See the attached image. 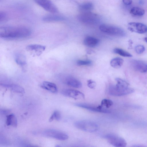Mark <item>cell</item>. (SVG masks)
I'll list each match as a JSON object with an SVG mask.
<instances>
[{"instance_id": "cell-19", "label": "cell", "mask_w": 147, "mask_h": 147, "mask_svg": "<svg viewBox=\"0 0 147 147\" xmlns=\"http://www.w3.org/2000/svg\"><path fill=\"white\" fill-rule=\"evenodd\" d=\"M6 124L7 126H11L14 127L17 126L18 122L16 116L13 114L6 116Z\"/></svg>"}, {"instance_id": "cell-9", "label": "cell", "mask_w": 147, "mask_h": 147, "mask_svg": "<svg viewBox=\"0 0 147 147\" xmlns=\"http://www.w3.org/2000/svg\"><path fill=\"white\" fill-rule=\"evenodd\" d=\"M127 28L130 31L139 34H143L147 32V26L139 22H129L128 24Z\"/></svg>"}, {"instance_id": "cell-32", "label": "cell", "mask_w": 147, "mask_h": 147, "mask_svg": "<svg viewBox=\"0 0 147 147\" xmlns=\"http://www.w3.org/2000/svg\"><path fill=\"white\" fill-rule=\"evenodd\" d=\"M9 112V110L5 109H2L0 110L1 113L4 115L7 114Z\"/></svg>"}, {"instance_id": "cell-7", "label": "cell", "mask_w": 147, "mask_h": 147, "mask_svg": "<svg viewBox=\"0 0 147 147\" xmlns=\"http://www.w3.org/2000/svg\"><path fill=\"white\" fill-rule=\"evenodd\" d=\"M109 142L116 147H124L127 145L125 140L123 138L113 134H109L105 136Z\"/></svg>"}, {"instance_id": "cell-4", "label": "cell", "mask_w": 147, "mask_h": 147, "mask_svg": "<svg viewBox=\"0 0 147 147\" xmlns=\"http://www.w3.org/2000/svg\"><path fill=\"white\" fill-rule=\"evenodd\" d=\"M100 30L107 34L118 37H124L126 33L121 28L115 26L102 24L99 26Z\"/></svg>"}, {"instance_id": "cell-33", "label": "cell", "mask_w": 147, "mask_h": 147, "mask_svg": "<svg viewBox=\"0 0 147 147\" xmlns=\"http://www.w3.org/2000/svg\"><path fill=\"white\" fill-rule=\"evenodd\" d=\"M54 119V117L53 114L51 115V117H50L49 119V121L50 122H51Z\"/></svg>"}, {"instance_id": "cell-31", "label": "cell", "mask_w": 147, "mask_h": 147, "mask_svg": "<svg viewBox=\"0 0 147 147\" xmlns=\"http://www.w3.org/2000/svg\"><path fill=\"white\" fill-rule=\"evenodd\" d=\"M123 3L126 5H131L132 2V0H122Z\"/></svg>"}, {"instance_id": "cell-8", "label": "cell", "mask_w": 147, "mask_h": 147, "mask_svg": "<svg viewBox=\"0 0 147 147\" xmlns=\"http://www.w3.org/2000/svg\"><path fill=\"white\" fill-rule=\"evenodd\" d=\"M37 4L46 11L52 13L58 12L56 6L50 0H34Z\"/></svg>"}, {"instance_id": "cell-16", "label": "cell", "mask_w": 147, "mask_h": 147, "mask_svg": "<svg viewBox=\"0 0 147 147\" xmlns=\"http://www.w3.org/2000/svg\"><path fill=\"white\" fill-rule=\"evenodd\" d=\"M0 85L5 88H9L13 91L21 94H24L25 92L24 89L21 86L13 84H6L1 83Z\"/></svg>"}, {"instance_id": "cell-26", "label": "cell", "mask_w": 147, "mask_h": 147, "mask_svg": "<svg viewBox=\"0 0 147 147\" xmlns=\"http://www.w3.org/2000/svg\"><path fill=\"white\" fill-rule=\"evenodd\" d=\"M77 64L79 66L90 65L92 64V62L89 60H79L76 62Z\"/></svg>"}, {"instance_id": "cell-12", "label": "cell", "mask_w": 147, "mask_h": 147, "mask_svg": "<svg viewBox=\"0 0 147 147\" xmlns=\"http://www.w3.org/2000/svg\"><path fill=\"white\" fill-rule=\"evenodd\" d=\"M131 65L137 71L142 73L147 72V64L142 61L133 60L131 61Z\"/></svg>"}, {"instance_id": "cell-2", "label": "cell", "mask_w": 147, "mask_h": 147, "mask_svg": "<svg viewBox=\"0 0 147 147\" xmlns=\"http://www.w3.org/2000/svg\"><path fill=\"white\" fill-rule=\"evenodd\" d=\"M116 84L115 85H110L109 92L111 95L121 96L131 94L134 90L129 86V84L126 81L119 78L115 79Z\"/></svg>"}, {"instance_id": "cell-20", "label": "cell", "mask_w": 147, "mask_h": 147, "mask_svg": "<svg viewBox=\"0 0 147 147\" xmlns=\"http://www.w3.org/2000/svg\"><path fill=\"white\" fill-rule=\"evenodd\" d=\"M123 60L120 57H115L113 58L110 61V64L111 66L115 68L120 67L123 63Z\"/></svg>"}, {"instance_id": "cell-34", "label": "cell", "mask_w": 147, "mask_h": 147, "mask_svg": "<svg viewBox=\"0 0 147 147\" xmlns=\"http://www.w3.org/2000/svg\"><path fill=\"white\" fill-rule=\"evenodd\" d=\"M144 39L145 41L147 42V37L145 38Z\"/></svg>"}, {"instance_id": "cell-17", "label": "cell", "mask_w": 147, "mask_h": 147, "mask_svg": "<svg viewBox=\"0 0 147 147\" xmlns=\"http://www.w3.org/2000/svg\"><path fill=\"white\" fill-rule=\"evenodd\" d=\"M65 19V18L63 16L54 14L47 15L42 18L43 20L46 22L62 21Z\"/></svg>"}, {"instance_id": "cell-18", "label": "cell", "mask_w": 147, "mask_h": 147, "mask_svg": "<svg viewBox=\"0 0 147 147\" xmlns=\"http://www.w3.org/2000/svg\"><path fill=\"white\" fill-rule=\"evenodd\" d=\"M41 86L43 89L53 93H56L57 91V87L56 84L54 83L49 82H43Z\"/></svg>"}, {"instance_id": "cell-5", "label": "cell", "mask_w": 147, "mask_h": 147, "mask_svg": "<svg viewBox=\"0 0 147 147\" xmlns=\"http://www.w3.org/2000/svg\"><path fill=\"white\" fill-rule=\"evenodd\" d=\"M77 18L81 22L89 24H96L100 21V18L98 15L89 11L80 14L78 16Z\"/></svg>"}, {"instance_id": "cell-14", "label": "cell", "mask_w": 147, "mask_h": 147, "mask_svg": "<svg viewBox=\"0 0 147 147\" xmlns=\"http://www.w3.org/2000/svg\"><path fill=\"white\" fill-rule=\"evenodd\" d=\"M26 49L29 51L35 52L38 55H39L45 49V46L38 44H32L26 47Z\"/></svg>"}, {"instance_id": "cell-3", "label": "cell", "mask_w": 147, "mask_h": 147, "mask_svg": "<svg viewBox=\"0 0 147 147\" xmlns=\"http://www.w3.org/2000/svg\"><path fill=\"white\" fill-rule=\"evenodd\" d=\"M77 128L88 132H94L98 129V126L95 122L88 120H83L76 121L74 124Z\"/></svg>"}, {"instance_id": "cell-24", "label": "cell", "mask_w": 147, "mask_h": 147, "mask_svg": "<svg viewBox=\"0 0 147 147\" xmlns=\"http://www.w3.org/2000/svg\"><path fill=\"white\" fill-rule=\"evenodd\" d=\"M113 52L124 57H130L132 56V55L128 52L119 48H115L113 50Z\"/></svg>"}, {"instance_id": "cell-27", "label": "cell", "mask_w": 147, "mask_h": 147, "mask_svg": "<svg viewBox=\"0 0 147 147\" xmlns=\"http://www.w3.org/2000/svg\"><path fill=\"white\" fill-rule=\"evenodd\" d=\"M135 50L137 53L140 54L142 53L145 51V48L142 45H138L135 47Z\"/></svg>"}, {"instance_id": "cell-30", "label": "cell", "mask_w": 147, "mask_h": 147, "mask_svg": "<svg viewBox=\"0 0 147 147\" xmlns=\"http://www.w3.org/2000/svg\"><path fill=\"white\" fill-rule=\"evenodd\" d=\"M54 119L57 121L60 120L61 118V115L60 113L57 111H55L53 113Z\"/></svg>"}, {"instance_id": "cell-21", "label": "cell", "mask_w": 147, "mask_h": 147, "mask_svg": "<svg viewBox=\"0 0 147 147\" xmlns=\"http://www.w3.org/2000/svg\"><path fill=\"white\" fill-rule=\"evenodd\" d=\"M79 7L82 10L87 12L93 9L94 5L92 2H88L81 3Z\"/></svg>"}, {"instance_id": "cell-10", "label": "cell", "mask_w": 147, "mask_h": 147, "mask_svg": "<svg viewBox=\"0 0 147 147\" xmlns=\"http://www.w3.org/2000/svg\"><path fill=\"white\" fill-rule=\"evenodd\" d=\"M61 93L64 96L75 99H84L85 96L81 92L74 89H66L63 90Z\"/></svg>"}, {"instance_id": "cell-13", "label": "cell", "mask_w": 147, "mask_h": 147, "mask_svg": "<svg viewBox=\"0 0 147 147\" xmlns=\"http://www.w3.org/2000/svg\"><path fill=\"white\" fill-rule=\"evenodd\" d=\"M64 82L67 85L75 88H80L82 86V83L79 80L71 76L67 77Z\"/></svg>"}, {"instance_id": "cell-22", "label": "cell", "mask_w": 147, "mask_h": 147, "mask_svg": "<svg viewBox=\"0 0 147 147\" xmlns=\"http://www.w3.org/2000/svg\"><path fill=\"white\" fill-rule=\"evenodd\" d=\"M130 13L134 16H141L144 14L145 11L144 9L140 7H134L131 9Z\"/></svg>"}, {"instance_id": "cell-1", "label": "cell", "mask_w": 147, "mask_h": 147, "mask_svg": "<svg viewBox=\"0 0 147 147\" xmlns=\"http://www.w3.org/2000/svg\"><path fill=\"white\" fill-rule=\"evenodd\" d=\"M31 34L30 29L26 26H6L0 29V36L5 39L24 38L30 36Z\"/></svg>"}, {"instance_id": "cell-23", "label": "cell", "mask_w": 147, "mask_h": 147, "mask_svg": "<svg viewBox=\"0 0 147 147\" xmlns=\"http://www.w3.org/2000/svg\"><path fill=\"white\" fill-rule=\"evenodd\" d=\"M15 61L18 64L22 66H24L26 64V58L22 54H19L17 55L16 57Z\"/></svg>"}, {"instance_id": "cell-29", "label": "cell", "mask_w": 147, "mask_h": 147, "mask_svg": "<svg viewBox=\"0 0 147 147\" xmlns=\"http://www.w3.org/2000/svg\"><path fill=\"white\" fill-rule=\"evenodd\" d=\"M87 85L90 88H94L96 86V83L91 80H89L87 81Z\"/></svg>"}, {"instance_id": "cell-25", "label": "cell", "mask_w": 147, "mask_h": 147, "mask_svg": "<svg viewBox=\"0 0 147 147\" xmlns=\"http://www.w3.org/2000/svg\"><path fill=\"white\" fill-rule=\"evenodd\" d=\"M113 104V102L110 100L104 99L102 100L101 102V106L102 107H105L106 108H109Z\"/></svg>"}, {"instance_id": "cell-28", "label": "cell", "mask_w": 147, "mask_h": 147, "mask_svg": "<svg viewBox=\"0 0 147 147\" xmlns=\"http://www.w3.org/2000/svg\"><path fill=\"white\" fill-rule=\"evenodd\" d=\"M8 16L7 14L3 11L0 12V22L3 23L7 21Z\"/></svg>"}, {"instance_id": "cell-11", "label": "cell", "mask_w": 147, "mask_h": 147, "mask_svg": "<svg viewBox=\"0 0 147 147\" xmlns=\"http://www.w3.org/2000/svg\"><path fill=\"white\" fill-rule=\"evenodd\" d=\"M77 106L83 108L88 110L95 112L104 113H109L110 111L107 109L103 108L101 105L95 107L91 105L82 103H78L75 104Z\"/></svg>"}, {"instance_id": "cell-15", "label": "cell", "mask_w": 147, "mask_h": 147, "mask_svg": "<svg viewBox=\"0 0 147 147\" xmlns=\"http://www.w3.org/2000/svg\"><path fill=\"white\" fill-rule=\"evenodd\" d=\"M99 42L98 39L90 36H88L84 38V44L86 46L90 47H93L97 46Z\"/></svg>"}, {"instance_id": "cell-6", "label": "cell", "mask_w": 147, "mask_h": 147, "mask_svg": "<svg viewBox=\"0 0 147 147\" xmlns=\"http://www.w3.org/2000/svg\"><path fill=\"white\" fill-rule=\"evenodd\" d=\"M45 136L54 138L60 140H65L68 138V135L65 133L54 129H48L42 132Z\"/></svg>"}]
</instances>
